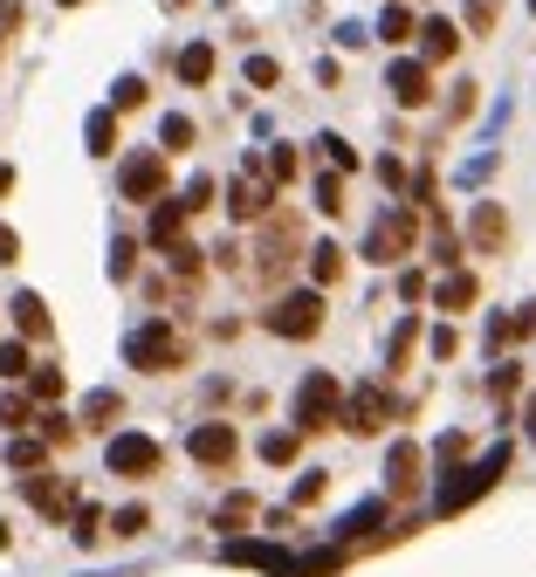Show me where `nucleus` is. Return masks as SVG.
Here are the masks:
<instances>
[{"label": "nucleus", "instance_id": "9b49d317", "mask_svg": "<svg viewBox=\"0 0 536 577\" xmlns=\"http://www.w3.org/2000/svg\"><path fill=\"white\" fill-rule=\"evenodd\" d=\"M104 467L117 482H151L166 467V448L151 433H111V448H104Z\"/></svg>", "mask_w": 536, "mask_h": 577}, {"label": "nucleus", "instance_id": "20e7f679", "mask_svg": "<svg viewBox=\"0 0 536 577\" xmlns=\"http://www.w3.org/2000/svg\"><path fill=\"white\" fill-rule=\"evenodd\" d=\"M338 406H344V378L338 372H303L289 419H296V433H330L338 427Z\"/></svg>", "mask_w": 536, "mask_h": 577}, {"label": "nucleus", "instance_id": "ddd939ff", "mask_svg": "<svg viewBox=\"0 0 536 577\" xmlns=\"http://www.w3.org/2000/svg\"><path fill=\"white\" fill-rule=\"evenodd\" d=\"M21 495H28V509L48 516V522H69V509H76V482L69 475H48V467L21 482Z\"/></svg>", "mask_w": 536, "mask_h": 577}, {"label": "nucleus", "instance_id": "f257e3e1", "mask_svg": "<svg viewBox=\"0 0 536 577\" xmlns=\"http://www.w3.org/2000/svg\"><path fill=\"white\" fill-rule=\"evenodd\" d=\"M303 254H310V248H303V220L296 214H283V206H275V214L262 220V241H254V282H262V288H275V282H283L289 269H296V261Z\"/></svg>", "mask_w": 536, "mask_h": 577}, {"label": "nucleus", "instance_id": "7c9ffc66", "mask_svg": "<svg viewBox=\"0 0 536 577\" xmlns=\"http://www.w3.org/2000/svg\"><path fill=\"white\" fill-rule=\"evenodd\" d=\"M83 138H90V159H111V151H117V111H90Z\"/></svg>", "mask_w": 536, "mask_h": 577}, {"label": "nucleus", "instance_id": "4d7b16f0", "mask_svg": "<svg viewBox=\"0 0 536 577\" xmlns=\"http://www.w3.org/2000/svg\"><path fill=\"white\" fill-rule=\"evenodd\" d=\"M21 21H28V8H21V0H0V35L21 29Z\"/></svg>", "mask_w": 536, "mask_h": 577}, {"label": "nucleus", "instance_id": "5701e85b", "mask_svg": "<svg viewBox=\"0 0 536 577\" xmlns=\"http://www.w3.org/2000/svg\"><path fill=\"white\" fill-rule=\"evenodd\" d=\"M8 467H14V475H42V467H48V440L42 433H8Z\"/></svg>", "mask_w": 536, "mask_h": 577}, {"label": "nucleus", "instance_id": "f03ea898", "mask_svg": "<svg viewBox=\"0 0 536 577\" xmlns=\"http://www.w3.org/2000/svg\"><path fill=\"white\" fill-rule=\"evenodd\" d=\"M509 461H516V448L502 440V448H495V454H481L475 467H447V482H441V502H433V509H441V516H461V509H475L481 495H489V488L509 475Z\"/></svg>", "mask_w": 536, "mask_h": 577}, {"label": "nucleus", "instance_id": "a211bd4d", "mask_svg": "<svg viewBox=\"0 0 536 577\" xmlns=\"http://www.w3.org/2000/svg\"><path fill=\"white\" fill-rule=\"evenodd\" d=\"M220 557H227V564H254V570L289 577V550H275V543H262V536H227Z\"/></svg>", "mask_w": 536, "mask_h": 577}, {"label": "nucleus", "instance_id": "58836bf2", "mask_svg": "<svg viewBox=\"0 0 536 577\" xmlns=\"http://www.w3.org/2000/svg\"><path fill=\"white\" fill-rule=\"evenodd\" d=\"M145 97H151L145 76H117V83H111V111H145Z\"/></svg>", "mask_w": 536, "mask_h": 577}, {"label": "nucleus", "instance_id": "dca6fc26", "mask_svg": "<svg viewBox=\"0 0 536 577\" xmlns=\"http://www.w3.org/2000/svg\"><path fill=\"white\" fill-rule=\"evenodd\" d=\"M433 296V309H447V317H461V309H475L481 303V282H475V269H447L441 282L426 288Z\"/></svg>", "mask_w": 536, "mask_h": 577}, {"label": "nucleus", "instance_id": "de8ad7c7", "mask_svg": "<svg viewBox=\"0 0 536 577\" xmlns=\"http://www.w3.org/2000/svg\"><path fill=\"white\" fill-rule=\"evenodd\" d=\"M214 193H220V186H214L207 172H199V179H186V193H179V206H186V214H207V206H214Z\"/></svg>", "mask_w": 536, "mask_h": 577}, {"label": "nucleus", "instance_id": "603ef678", "mask_svg": "<svg viewBox=\"0 0 536 577\" xmlns=\"http://www.w3.org/2000/svg\"><path fill=\"white\" fill-rule=\"evenodd\" d=\"M433 358H461V330H454V324H441V330H433Z\"/></svg>", "mask_w": 536, "mask_h": 577}, {"label": "nucleus", "instance_id": "c9c22d12", "mask_svg": "<svg viewBox=\"0 0 536 577\" xmlns=\"http://www.w3.org/2000/svg\"><path fill=\"white\" fill-rule=\"evenodd\" d=\"M104 530H111V536H124V543H138V536L151 530V509H145V502H124V509L104 522Z\"/></svg>", "mask_w": 536, "mask_h": 577}, {"label": "nucleus", "instance_id": "c756f323", "mask_svg": "<svg viewBox=\"0 0 536 577\" xmlns=\"http://www.w3.org/2000/svg\"><path fill=\"white\" fill-rule=\"evenodd\" d=\"M104 522H111V516L96 509V502H76V509H69V536L90 550V543H104Z\"/></svg>", "mask_w": 536, "mask_h": 577}, {"label": "nucleus", "instance_id": "8fccbe9b", "mask_svg": "<svg viewBox=\"0 0 536 577\" xmlns=\"http://www.w3.org/2000/svg\"><path fill=\"white\" fill-rule=\"evenodd\" d=\"M489 392H495V399L509 406V399L523 392V364H509V358H502V364H495V378H489Z\"/></svg>", "mask_w": 536, "mask_h": 577}, {"label": "nucleus", "instance_id": "e433bc0d", "mask_svg": "<svg viewBox=\"0 0 536 577\" xmlns=\"http://www.w3.org/2000/svg\"><path fill=\"white\" fill-rule=\"evenodd\" d=\"M35 433L48 440V448H69V440H76V419L56 412V406H42V412H35Z\"/></svg>", "mask_w": 536, "mask_h": 577}, {"label": "nucleus", "instance_id": "423d86ee", "mask_svg": "<svg viewBox=\"0 0 536 577\" xmlns=\"http://www.w3.org/2000/svg\"><path fill=\"white\" fill-rule=\"evenodd\" d=\"M413 248H420V214L413 206H386V214L372 220V234H365V261H378V269H399Z\"/></svg>", "mask_w": 536, "mask_h": 577}, {"label": "nucleus", "instance_id": "49530a36", "mask_svg": "<svg viewBox=\"0 0 536 577\" xmlns=\"http://www.w3.org/2000/svg\"><path fill=\"white\" fill-rule=\"evenodd\" d=\"M468 448H475V440H468L461 427H454V433H441V448H433V461H441V467H468Z\"/></svg>", "mask_w": 536, "mask_h": 577}, {"label": "nucleus", "instance_id": "c85d7f7f", "mask_svg": "<svg viewBox=\"0 0 536 577\" xmlns=\"http://www.w3.org/2000/svg\"><path fill=\"white\" fill-rule=\"evenodd\" d=\"M296 454H303V433H296V427L262 433V461H269V467H296Z\"/></svg>", "mask_w": 536, "mask_h": 577}, {"label": "nucleus", "instance_id": "09e8293b", "mask_svg": "<svg viewBox=\"0 0 536 577\" xmlns=\"http://www.w3.org/2000/svg\"><path fill=\"white\" fill-rule=\"evenodd\" d=\"M283 83V63L275 56H248V90H275Z\"/></svg>", "mask_w": 536, "mask_h": 577}, {"label": "nucleus", "instance_id": "4c0bfd02", "mask_svg": "<svg viewBox=\"0 0 536 577\" xmlns=\"http://www.w3.org/2000/svg\"><path fill=\"white\" fill-rule=\"evenodd\" d=\"M166 261H172V275H179V282H199V275H207V254H199V241L166 248Z\"/></svg>", "mask_w": 536, "mask_h": 577}, {"label": "nucleus", "instance_id": "0e129e2a", "mask_svg": "<svg viewBox=\"0 0 536 577\" xmlns=\"http://www.w3.org/2000/svg\"><path fill=\"white\" fill-rule=\"evenodd\" d=\"M0 56H8V42H0Z\"/></svg>", "mask_w": 536, "mask_h": 577}, {"label": "nucleus", "instance_id": "69168bd1", "mask_svg": "<svg viewBox=\"0 0 536 577\" xmlns=\"http://www.w3.org/2000/svg\"><path fill=\"white\" fill-rule=\"evenodd\" d=\"M529 14H536V0H529Z\"/></svg>", "mask_w": 536, "mask_h": 577}, {"label": "nucleus", "instance_id": "c03bdc74", "mask_svg": "<svg viewBox=\"0 0 536 577\" xmlns=\"http://www.w3.org/2000/svg\"><path fill=\"white\" fill-rule=\"evenodd\" d=\"M323 488H330V475H323V467H310V475L289 488V509H317V502H323Z\"/></svg>", "mask_w": 536, "mask_h": 577}, {"label": "nucleus", "instance_id": "412c9836", "mask_svg": "<svg viewBox=\"0 0 536 577\" xmlns=\"http://www.w3.org/2000/svg\"><path fill=\"white\" fill-rule=\"evenodd\" d=\"M214 42H186V48H179V83H186V90H207L214 83Z\"/></svg>", "mask_w": 536, "mask_h": 577}, {"label": "nucleus", "instance_id": "2f4dec72", "mask_svg": "<svg viewBox=\"0 0 536 577\" xmlns=\"http://www.w3.org/2000/svg\"><path fill=\"white\" fill-rule=\"evenodd\" d=\"M413 351H420V317H399L392 344H386V364H392V372H406V364H413Z\"/></svg>", "mask_w": 536, "mask_h": 577}, {"label": "nucleus", "instance_id": "cd10ccee", "mask_svg": "<svg viewBox=\"0 0 536 577\" xmlns=\"http://www.w3.org/2000/svg\"><path fill=\"white\" fill-rule=\"evenodd\" d=\"M35 412H42V406H35L21 385H14V392H0V427H8V433H28V427H35Z\"/></svg>", "mask_w": 536, "mask_h": 577}, {"label": "nucleus", "instance_id": "79ce46f5", "mask_svg": "<svg viewBox=\"0 0 536 577\" xmlns=\"http://www.w3.org/2000/svg\"><path fill=\"white\" fill-rule=\"evenodd\" d=\"M378 522H386V502H365V509H351V516L338 522V543H344V536H365V530H378Z\"/></svg>", "mask_w": 536, "mask_h": 577}, {"label": "nucleus", "instance_id": "6e6d98bb", "mask_svg": "<svg viewBox=\"0 0 536 577\" xmlns=\"http://www.w3.org/2000/svg\"><path fill=\"white\" fill-rule=\"evenodd\" d=\"M399 296L420 303V296H426V275H420V269H399Z\"/></svg>", "mask_w": 536, "mask_h": 577}, {"label": "nucleus", "instance_id": "393cba45", "mask_svg": "<svg viewBox=\"0 0 536 577\" xmlns=\"http://www.w3.org/2000/svg\"><path fill=\"white\" fill-rule=\"evenodd\" d=\"M310 282L317 288H338L344 282V241H317L310 248Z\"/></svg>", "mask_w": 536, "mask_h": 577}, {"label": "nucleus", "instance_id": "6ab92c4d", "mask_svg": "<svg viewBox=\"0 0 536 577\" xmlns=\"http://www.w3.org/2000/svg\"><path fill=\"white\" fill-rule=\"evenodd\" d=\"M186 220H193V214H186V206H179V200L166 193L159 206H151V220H145V241L166 254V248H179V241H186Z\"/></svg>", "mask_w": 536, "mask_h": 577}, {"label": "nucleus", "instance_id": "b1692460", "mask_svg": "<svg viewBox=\"0 0 536 577\" xmlns=\"http://www.w3.org/2000/svg\"><path fill=\"white\" fill-rule=\"evenodd\" d=\"M117 419H124V392L104 385V392H90V399H83V427H90V433H111Z\"/></svg>", "mask_w": 536, "mask_h": 577}, {"label": "nucleus", "instance_id": "6e6552de", "mask_svg": "<svg viewBox=\"0 0 536 577\" xmlns=\"http://www.w3.org/2000/svg\"><path fill=\"white\" fill-rule=\"evenodd\" d=\"M186 454H193V467H207V475H235V461H241L235 419H199L186 433Z\"/></svg>", "mask_w": 536, "mask_h": 577}, {"label": "nucleus", "instance_id": "680f3d73", "mask_svg": "<svg viewBox=\"0 0 536 577\" xmlns=\"http://www.w3.org/2000/svg\"><path fill=\"white\" fill-rule=\"evenodd\" d=\"M8 543H14V536H8V522H0V550H8Z\"/></svg>", "mask_w": 536, "mask_h": 577}, {"label": "nucleus", "instance_id": "f8f14e48", "mask_svg": "<svg viewBox=\"0 0 536 577\" xmlns=\"http://www.w3.org/2000/svg\"><path fill=\"white\" fill-rule=\"evenodd\" d=\"M386 90H392V103H399V111H426V103H433V69H426L420 56H392V69H386Z\"/></svg>", "mask_w": 536, "mask_h": 577}, {"label": "nucleus", "instance_id": "13d9d810", "mask_svg": "<svg viewBox=\"0 0 536 577\" xmlns=\"http://www.w3.org/2000/svg\"><path fill=\"white\" fill-rule=\"evenodd\" d=\"M516 337H536V296H529V303L516 309Z\"/></svg>", "mask_w": 536, "mask_h": 577}, {"label": "nucleus", "instance_id": "052dcab7", "mask_svg": "<svg viewBox=\"0 0 536 577\" xmlns=\"http://www.w3.org/2000/svg\"><path fill=\"white\" fill-rule=\"evenodd\" d=\"M529 440H536V399H529Z\"/></svg>", "mask_w": 536, "mask_h": 577}, {"label": "nucleus", "instance_id": "5fc2aeb1", "mask_svg": "<svg viewBox=\"0 0 536 577\" xmlns=\"http://www.w3.org/2000/svg\"><path fill=\"white\" fill-rule=\"evenodd\" d=\"M14 261H21V234L0 220V269H14Z\"/></svg>", "mask_w": 536, "mask_h": 577}, {"label": "nucleus", "instance_id": "a18cd8bd", "mask_svg": "<svg viewBox=\"0 0 536 577\" xmlns=\"http://www.w3.org/2000/svg\"><path fill=\"white\" fill-rule=\"evenodd\" d=\"M317 145H323V159H330V172H344V179L357 172V151H351V145L338 138V131H323V138H317Z\"/></svg>", "mask_w": 536, "mask_h": 577}, {"label": "nucleus", "instance_id": "0eeeda50", "mask_svg": "<svg viewBox=\"0 0 536 577\" xmlns=\"http://www.w3.org/2000/svg\"><path fill=\"white\" fill-rule=\"evenodd\" d=\"M166 186H172L166 151H132V159L117 166V200H132V206H159Z\"/></svg>", "mask_w": 536, "mask_h": 577}, {"label": "nucleus", "instance_id": "3c124183", "mask_svg": "<svg viewBox=\"0 0 536 577\" xmlns=\"http://www.w3.org/2000/svg\"><path fill=\"white\" fill-rule=\"evenodd\" d=\"M475 103H481L475 83H454V97H447V124H468V117H475Z\"/></svg>", "mask_w": 536, "mask_h": 577}, {"label": "nucleus", "instance_id": "473e14b6", "mask_svg": "<svg viewBox=\"0 0 536 577\" xmlns=\"http://www.w3.org/2000/svg\"><path fill=\"white\" fill-rule=\"evenodd\" d=\"M502 0H461V35H495Z\"/></svg>", "mask_w": 536, "mask_h": 577}, {"label": "nucleus", "instance_id": "f704fd0d", "mask_svg": "<svg viewBox=\"0 0 536 577\" xmlns=\"http://www.w3.org/2000/svg\"><path fill=\"white\" fill-rule=\"evenodd\" d=\"M35 372V351H28V337H8V344H0V378H28Z\"/></svg>", "mask_w": 536, "mask_h": 577}, {"label": "nucleus", "instance_id": "4468645a", "mask_svg": "<svg viewBox=\"0 0 536 577\" xmlns=\"http://www.w3.org/2000/svg\"><path fill=\"white\" fill-rule=\"evenodd\" d=\"M426 482V454H420V440H392V454H386V488L399 495V502H413Z\"/></svg>", "mask_w": 536, "mask_h": 577}, {"label": "nucleus", "instance_id": "864d4df0", "mask_svg": "<svg viewBox=\"0 0 536 577\" xmlns=\"http://www.w3.org/2000/svg\"><path fill=\"white\" fill-rule=\"evenodd\" d=\"M378 179H386V193H406V186H413V172H406L399 159H378Z\"/></svg>", "mask_w": 536, "mask_h": 577}, {"label": "nucleus", "instance_id": "f3484780", "mask_svg": "<svg viewBox=\"0 0 536 577\" xmlns=\"http://www.w3.org/2000/svg\"><path fill=\"white\" fill-rule=\"evenodd\" d=\"M413 42H420V63H426V69H441V63H454V48H461V29H454L447 14H426Z\"/></svg>", "mask_w": 536, "mask_h": 577}, {"label": "nucleus", "instance_id": "aec40b11", "mask_svg": "<svg viewBox=\"0 0 536 577\" xmlns=\"http://www.w3.org/2000/svg\"><path fill=\"white\" fill-rule=\"evenodd\" d=\"M8 309H14V330H21V337H28V344H42V337H48V330H56V324H48V303L35 296V288H21V296H14Z\"/></svg>", "mask_w": 536, "mask_h": 577}, {"label": "nucleus", "instance_id": "2eb2a0df", "mask_svg": "<svg viewBox=\"0 0 536 577\" xmlns=\"http://www.w3.org/2000/svg\"><path fill=\"white\" fill-rule=\"evenodd\" d=\"M468 248H475V254H509V214H502V200H475Z\"/></svg>", "mask_w": 536, "mask_h": 577}, {"label": "nucleus", "instance_id": "a878e982", "mask_svg": "<svg viewBox=\"0 0 536 577\" xmlns=\"http://www.w3.org/2000/svg\"><path fill=\"white\" fill-rule=\"evenodd\" d=\"M413 35H420V14L406 8V0H392V8L378 14V42H392V48H406V42H413Z\"/></svg>", "mask_w": 536, "mask_h": 577}, {"label": "nucleus", "instance_id": "37998d69", "mask_svg": "<svg viewBox=\"0 0 536 577\" xmlns=\"http://www.w3.org/2000/svg\"><path fill=\"white\" fill-rule=\"evenodd\" d=\"M262 172L275 179V186H289V179L303 172V159H296V145H275V151H269V159H262Z\"/></svg>", "mask_w": 536, "mask_h": 577}, {"label": "nucleus", "instance_id": "7ed1b4c3", "mask_svg": "<svg viewBox=\"0 0 536 577\" xmlns=\"http://www.w3.org/2000/svg\"><path fill=\"white\" fill-rule=\"evenodd\" d=\"M186 358L193 351H186V337H179L172 317H151V324H138L124 337V364H132V372H179Z\"/></svg>", "mask_w": 536, "mask_h": 577}, {"label": "nucleus", "instance_id": "1a4fd4ad", "mask_svg": "<svg viewBox=\"0 0 536 577\" xmlns=\"http://www.w3.org/2000/svg\"><path fill=\"white\" fill-rule=\"evenodd\" d=\"M269 214H275V179L262 172V159H248L241 179H227V220L254 227V220H269Z\"/></svg>", "mask_w": 536, "mask_h": 577}, {"label": "nucleus", "instance_id": "9d476101", "mask_svg": "<svg viewBox=\"0 0 536 577\" xmlns=\"http://www.w3.org/2000/svg\"><path fill=\"white\" fill-rule=\"evenodd\" d=\"M386 419H399V399H392L386 385H351V392H344V406H338V427L357 433V440H372L378 427H386Z\"/></svg>", "mask_w": 536, "mask_h": 577}, {"label": "nucleus", "instance_id": "ea45409f", "mask_svg": "<svg viewBox=\"0 0 536 577\" xmlns=\"http://www.w3.org/2000/svg\"><path fill=\"white\" fill-rule=\"evenodd\" d=\"M317 214H323V220L344 214V172H323V179H317Z\"/></svg>", "mask_w": 536, "mask_h": 577}, {"label": "nucleus", "instance_id": "4be33fe9", "mask_svg": "<svg viewBox=\"0 0 536 577\" xmlns=\"http://www.w3.org/2000/svg\"><path fill=\"white\" fill-rule=\"evenodd\" d=\"M254 516H262V502H254L248 488H235V495H227V502L214 509V530H220V536H241V530H248Z\"/></svg>", "mask_w": 536, "mask_h": 577}, {"label": "nucleus", "instance_id": "a19ab883", "mask_svg": "<svg viewBox=\"0 0 536 577\" xmlns=\"http://www.w3.org/2000/svg\"><path fill=\"white\" fill-rule=\"evenodd\" d=\"M132 275H138V241L117 234V241H111V282H132Z\"/></svg>", "mask_w": 536, "mask_h": 577}, {"label": "nucleus", "instance_id": "72a5a7b5", "mask_svg": "<svg viewBox=\"0 0 536 577\" xmlns=\"http://www.w3.org/2000/svg\"><path fill=\"white\" fill-rule=\"evenodd\" d=\"M62 385H69V378H62V364H35V372H28V399H35V406H56V399H62Z\"/></svg>", "mask_w": 536, "mask_h": 577}, {"label": "nucleus", "instance_id": "bf43d9fd", "mask_svg": "<svg viewBox=\"0 0 536 577\" xmlns=\"http://www.w3.org/2000/svg\"><path fill=\"white\" fill-rule=\"evenodd\" d=\"M8 193H14V166H8V159H0V200H8Z\"/></svg>", "mask_w": 536, "mask_h": 577}, {"label": "nucleus", "instance_id": "e2e57ef3", "mask_svg": "<svg viewBox=\"0 0 536 577\" xmlns=\"http://www.w3.org/2000/svg\"><path fill=\"white\" fill-rule=\"evenodd\" d=\"M56 8H83V0H56Z\"/></svg>", "mask_w": 536, "mask_h": 577}, {"label": "nucleus", "instance_id": "bb28decb", "mask_svg": "<svg viewBox=\"0 0 536 577\" xmlns=\"http://www.w3.org/2000/svg\"><path fill=\"white\" fill-rule=\"evenodd\" d=\"M199 145V124L186 117V111H172L166 124H159V151H166V159H179V151H193Z\"/></svg>", "mask_w": 536, "mask_h": 577}, {"label": "nucleus", "instance_id": "39448f33", "mask_svg": "<svg viewBox=\"0 0 536 577\" xmlns=\"http://www.w3.org/2000/svg\"><path fill=\"white\" fill-rule=\"evenodd\" d=\"M262 330L289 337V344H310V337L323 330V288H289V296H275L262 309Z\"/></svg>", "mask_w": 536, "mask_h": 577}]
</instances>
